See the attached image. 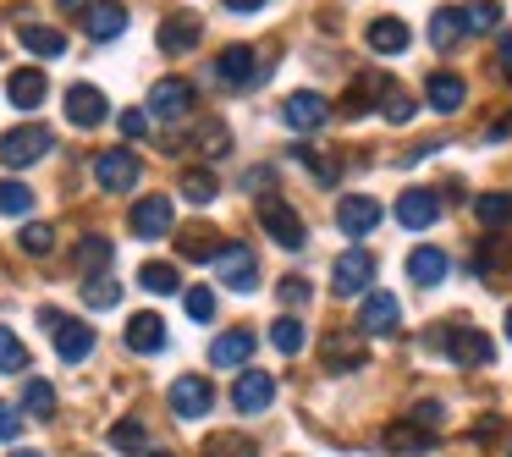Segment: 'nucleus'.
I'll list each match as a JSON object with an SVG mask.
<instances>
[{"instance_id":"48","label":"nucleus","mask_w":512,"mask_h":457,"mask_svg":"<svg viewBox=\"0 0 512 457\" xmlns=\"http://www.w3.org/2000/svg\"><path fill=\"white\" fill-rule=\"evenodd\" d=\"M182 303H188V320H215V292L210 287H188V298H182Z\"/></svg>"},{"instance_id":"12","label":"nucleus","mask_w":512,"mask_h":457,"mask_svg":"<svg viewBox=\"0 0 512 457\" xmlns=\"http://www.w3.org/2000/svg\"><path fill=\"white\" fill-rule=\"evenodd\" d=\"M270 402H276V375H265V369H243L232 386V408L237 413H265Z\"/></svg>"},{"instance_id":"24","label":"nucleus","mask_w":512,"mask_h":457,"mask_svg":"<svg viewBox=\"0 0 512 457\" xmlns=\"http://www.w3.org/2000/svg\"><path fill=\"white\" fill-rule=\"evenodd\" d=\"M45 89H50V83H45V72H39V67H17L12 78H6V100H12L17 111H34V105L45 100Z\"/></svg>"},{"instance_id":"45","label":"nucleus","mask_w":512,"mask_h":457,"mask_svg":"<svg viewBox=\"0 0 512 457\" xmlns=\"http://www.w3.org/2000/svg\"><path fill=\"white\" fill-rule=\"evenodd\" d=\"M0 369H6V375H12V369H28V347H23V336L6 331V325H0Z\"/></svg>"},{"instance_id":"39","label":"nucleus","mask_w":512,"mask_h":457,"mask_svg":"<svg viewBox=\"0 0 512 457\" xmlns=\"http://www.w3.org/2000/svg\"><path fill=\"white\" fill-rule=\"evenodd\" d=\"M193 144L204 149L210 160H221V155H232V133H226L221 122H199V133H193Z\"/></svg>"},{"instance_id":"43","label":"nucleus","mask_w":512,"mask_h":457,"mask_svg":"<svg viewBox=\"0 0 512 457\" xmlns=\"http://www.w3.org/2000/svg\"><path fill=\"white\" fill-rule=\"evenodd\" d=\"M34 210V193H28V182H0V215H28Z\"/></svg>"},{"instance_id":"23","label":"nucleus","mask_w":512,"mask_h":457,"mask_svg":"<svg viewBox=\"0 0 512 457\" xmlns=\"http://www.w3.org/2000/svg\"><path fill=\"white\" fill-rule=\"evenodd\" d=\"M364 39H369V50H375V56H402V50L413 45V34H408V23H402V17H375Z\"/></svg>"},{"instance_id":"19","label":"nucleus","mask_w":512,"mask_h":457,"mask_svg":"<svg viewBox=\"0 0 512 457\" xmlns=\"http://www.w3.org/2000/svg\"><path fill=\"white\" fill-rule=\"evenodd\" d=\"M155 39H160V50H166V56H188V50L204 39V23H199V17H188V12H177V17H166V23H160Z\"/></svg>"},{"instance_id":"25","label":"nucleus","mask_w":512,"mask_h":457,"mask_svg":"<svg viewBox=\"0 0 512 457\" xmlns=\"http://www.w3.org/2000/svg\"><path fill=\"white\" fill-rule=\"evenodd\" d=\"M17 39H23V50H28V56H45V61L67 56V34H61V28H45V23H23V28H17Z\"/></svg>"},{"instance_id":"22","label":"nucleus","mask_w":512,"mask_h":457,"mask_svg":"<svg viewBox=\"0 0 512 457\" xmlns=\"http://www.w3.org/2000/svg\"><path fill=\"white\" fill-rule=\"evenodd\" d=\"M254 347H259L254 331H226V336H215V342H210V364L215 369H237V364L254 358Z\"/></svg>"},{"instance_id":"13","label":"nucleus","mask_w":512,"mask_h":457,"mask_svg":"<svg viewBox=\"0 0 512 457\" xmlns=\"http://www.w3.org/2000/svg\"><path fill=\"white\" fill-rule=\"evenodd\" d=\"M336 226H342L347 237H369L380 226V199H369V193H353V199H336Z\"/></svg>"},{"instance_id":"8","label":"nucleus","mask_w":512,"mask_h":457,"mask_svg":"<svg viewBox=\"0 0 512 457\" xmlns=\"http://www.w3.org/2000/svg\"><path fill=\"white\" fill-rule=\"evenodd\" d=\"M166 402H171L177 419H204V413L215 408V386L204 375H177V380H171V391H166Z\"/></svg>"},{"instance_id":"51","label":"nucleus","mask_w":512,"mask_h":457,"mask_svg":"<svg viewBox=\"0 0 512 457\" xmlns=\"http://www.w3.org/2000/svg\"><path fill=\"white\" fill-rule=\"evenodd\" d=\"M122 133H127V138H144V133H149V116H144V111H122Z\"/></svg>"},{"instance_id":"41","label":"nucleus","mask_w":512,"mask_h":457,"mask_svg":"<svg viewBox=\"0 0 512 457\" xmlns=\"http://www.w3.org/2000/svg\"><path fill=\"white\" fill-rule=\"evenodd\" d=\"M111 446L116 452H149V430L138 419H122V424H111Z\"/></svg>"},{"instance_id":"6","label":"nucleus","mask_w":512,"mask_h":457,"mask_svg":"<svg viewBox=\"0 0 512 457\" xmlns=\"http://www.w3.org/2000/svg\"><path fill=\"white\" fill-rule=\"evenodd\" d=\"M259 226L276 237V248H303V243H309V226H303V215L292 210V204H281L276 193H265V199H259Z\"/></svg>"},{"instance_id":"49","label":"nucleus","mask_w":512,"mask_h":457,"mask_svg":"<svg viewBox=\"0 0 512 457\" xmlns=\"http://www.w3.org/2000/svg\"><path fill=\"white\" fill-rule=\"evenodd\" d=\"M276 292H281V303H287V309H303V303H309V281H303V276H281Z\"/></svg>"},{"instance_id":"11","label":"nucleus","mask_w":512,"mask_h":457,"mask_svg":"<svg viewBox=\"0 0 512 457\" xmlns=\"http://www.w3.org/2000/svg\"><path fill=\"white\" fill-rule=\"evenodd\" d=\"M325 116H331V105H325V94H314V89H298V94L281 100V122H287L292 133H320Z\"/></svg>"},{"instance_id":"30","label":"nucleus","mask_w":512,"mask_h":457,"mask_svg":"<svg viewBox=\"0 0 512 457\" xmlns=\"http://www.w3.org/2000/svg\"><path fill=\"white\" fill-rule=\"evenodd\" d=\"M408 276L419 281V287H435V281L446 276V254H441V248H413V254H408Z\"/></svg>"},{"instance_id":"3","label":"nucleus","mask_w":512,"mask_h":457,"mask_svg":"<svg viewBox=\"0 0 512 457\" xmlns=\"http://www.w3.org/2000/svg\"><path fill=\"white\" fill-rule=\"evenodd\" d=\"M369 287H375V254H369V248L336 254V265H331V292L336 298H364Z\"/></svg>"},{"instance_id":"4","label":"nucleus","mask_w":512,"mask_h":457,"mask_svg":"<svg viewBox=\"0 0 512 457\" xmlns=\"http://www.w3.org/2000/svg\"><path fill=\"white\" fill-rule=\"evenodd\" d=\"M138 177H144V160H138L133 149H100V155H94V182H100L105 193H133Z\"/></svg>"},{"instance_id":"37","label":"nucleus","mask_w":512,"mask_h":457,"mask_svg":"<svg viewBox=\"0 0 512 457\" xmlns=\"http://www.w3.org/2000/svg\"><path fill=\"white\" fill-rule=\"evenodd\" d=\"M474 215H479V226H512V193H485V199H474Z\"/></svg>"},{"instance_id":"58","label":"nucleus","mask_w":512,"mask_h":457,"mask_svg":"<svg viewBox=\"0 0 512 457\" xmlns=\"http://www.w3.org/2000/svg\"><path fill=\"white\" fill-rule=\"evenodd\" d=\"M138 457H171V452H138Z\"/></svg>"},{"instance_id":"57","label":"nucleus","mask_w":512,"mask_h":457,"mask_svg":"<svg viewBox=\"0 0 512 457\" xmlns=\"http://www.w3.org/2000/svg\"><path fill=\"white\" fill-rule=\"evenodd\" d=\"M12 457H45V452H12Z\"/></svg>"},{"instance_id":"50","label":"nucleus","mask_w":512,"mask_h":457,"mask_svg":"<svg viewBox=\"0 0 512 457\" xmlns=\"http://www.w3.org/2000/svg\"><path fill=\"white\" fill-rule=\"evenodd\" d=\"M17 435H23V413L12 402H0V441H17Z\"/></svg>"},{"instance_id":"46","label":"nucleus","mask_w":512,"mask_h":457,"mask_svg":"<svg viewBox=\"0 0 512 457\" xmlns=\"http://www.w3.org/2000/svg\"><path fill=\"white\" fill-rule=\"evenodd\" d=\"M292 155H298V160H303V166H309V171H314V177H320V182H325V188H336V177H342V166H331V160H325V155H320V149H292Z\"/></svg>"},{"instance_id":"31","label":"nucleus","mask_w":512,"mask_h":457,"mask_svg":"<svg viewBox=\"0 0 512 457\" xmlns=\"http://www.w3.org/2000/svg\"><path fill=\"white\" fill-rule=\"evenodd\" d=\"M463 34H468V28H463V12H457V6H441V12L430 17V45L435 50H452Z\"/></svg>"},{"instance_id":"29","label":"nucleus","mask_w":512,"mask_h":457,"mask_svg":"<svg viewBox=\"0 0 512 457\" xmlns=\"http://www.w3.org/2000/svg\"><path fill=\"white\" fill-rule=\"evenodd\" d=\"M204 457H259V446L243 430H215L204 435Z\"/></svg>"},{"instance_id":"34","label":"nucleus","mask_w":512,"mask_h":457,"mask_svg":"<svg viewBox=\"0 0 512 457\" xmlns=\"http://www.w3.org/2000/svg\"><path fill=\"white\" fill-rule=\"evenodd\" d=\"M138 287H144V292H155V298L177 292V287H182V281H177V265H166V259H149V265L138 270Z\"/></svg>"},{"instance_id":"47","label":"nucleus","mask_w":512,"mask_h":457,"mask_svg":"<svg viewBox=\"0 0 512 457\" xmlns=\"http://www.w3.org/2000/svg\"><path fill=\"white\" fill-rule=\"evenodd\" d=\"M380 100H386V122H397V127L413 122V100L397 89V83H386V94H380Z\"/></svg>"},{"instance_id":"56","label":"nucleus","mask_w":512,"mask_h":457,"mask_svg":"<svg viewBox=\"0 0 512 457\" xmlns=\"http://www.w3.org/2000/svg\"><path fill=\"white\" fill-rule=\"evenodd\" d=\"M507 342H512V309H507Z\"/></svg>"},{"instance_id":"20","label":"nucleus","mask_w":512,"mask_h":457,"mask_svg":"<svg viewBox=\"0 0 512 457\" xmlns=\"http://www.w3.org/2000/svg\"><path fill=\"white\" fill-rule=\"evenodd\" d=\"M122 28H127L122 0H94V6H83V34L89 39H116Z\"/></svg>"},{"instance_id":"2","label":"nucleus","mask_w":512,"mask_h":457,"mask_svg":"<svg viewBox=\"0 0 512 457\" xmlns=\"http://www.w3.org/2000/svg\"><path fill=\"white\" fill-rule=\"evenodd\" d=\"M39 325L50 331V342H56V353L67 358V364H83V358L94 353V331L83 320H72V314L61 309H39Z\"/></svg>"},{"instance_id":"15","label":"nucleus","mask_w":512,"mask_h":457,"mask_svg":"<svg viewBox=\"0 0 512 457\" xmlns=\"http://www.w3.org/2000/svg\"><path fill=\"white\" fill-rule=\"evenodd\" d=\"M397 320H402V309H397L391 292H364V303H358V331L391 336V331H397Z\"/></svg>"},{"instance_id":"42","label":"nucleus","mask_w":512,"mask_h":457,"mask_svg":"<svg viewBox=\"0 0 512 457\" xmlns=\"http://www.w3.org/2000/svg\"><path fill=\"white\" fill-rule=\"evenodd\" d=\"M83 303H89V309H116V303H122V287H116L111 276H89V287H83Z\"/></svg>"},{"instance_id":"18","label":"nucleus","mask_w":512,"mask_h":457,"mask_svg":"<svg viewBox=\"0 0 512 457\" xmlns=\"http://www.w3.org/2000/svg\"><path fill=\"white\" fill-rule=\"evenodd\" d=\"M67 116H72V127H100L105 116H111V100H105L94 83H72L67 89Z\"/></svg>"},{"instance_id":"26","label":"nucleus","mask_w":512,"mask_h":457,"mask_svg":"<svg viewBox=\"0 0 512 457\" xmlns=\"http://www.w3.org/2000/svg\"><path fill=\"white\" fill-rule=\"evenodd\" d=\"M127 347L133 353H160L166 347V320L160 314H133L127 320Z\"/></svg>"},{"instance_id":"17","label":"nucleus","mask_w":512,"mask_h":457,"mask_svg":"<svg viewBox=\"0 0 512 457\" xmlns=\"http://www.w3.org/2000/svg\"><path fill=\"white\" fill-rule=\"evenodd\" d=\"M397 221L408 226V232H430V226L441 221V199H435L430 188H408L397 199Z\"/></svg>"},{"instance_id":"27","label":"nucleus","mask_w":512,"mask_h":457,"mask_svg":"<svg viewBox=\"0 0 512 457\" xmlns=\"http://www.w3.org/2000/svg\"><path fill=\"white\" fill-rule=\"evenodd\" d=\"M111 259H116V243H111V237L94 232V237H83V243H78L72 265H78L83 276H105V270H111Z\"/></svg>"},{"instance_id":"53","label":"nucleus","mask_w":512,"mask_h":457,"mask_svg":"<svg viewBox=\"0 0 512 457\" xmlns=\"http://www.w3.org/2000/svg\"><path fill=\"white\" fill-rule=\"evenodd\" d=\"M226 12H259V6H265V0H221Z\"/></svg>"},{"instance_id":"40","label":"nucleus","mask_w":512,"mask_h":457,"mask_svg":"<svg viewBox=\"0 0 512 457\" xmlns=\"http://www.w3.org/2000/svg\"><path fill=\"white\" fill-rule=\"evenodd\" d=\"M17 248H23L28 259H45L50 248H56V232H50L45 221H28V226H23V237H17Z\"/></svg>"},{"instance_id":"32","label":"nucleus","mask_w":512,"mask_h":457,"mask_svg":"<svg viewBox=\"0 0 512 457\" xmlns=\"http://www.w3.org/2000/svg\"><path fill=\"white\" fill-rule=\"evenodd\" d=\"M303 342H309V336H303V320H298V314H281V320L270 325V347H276V353L298 358Z\"/></svg>"},{"instance_id":"14","label":"nucleus","mask_w":512,"mask_h":457,"mask_svg":"<svg viewBox=\"0 0 512 457\" xmlns=\"http://www.w3.org/2000/svg\"><path fill=\"white\" fill-rule=\"evenodd\" d=\"M127 226H133L138 237H149V243H155V237H166L171 226H177V210H171V199H138L133 204V215H127Z\"/></svg>"},{"instance_id":"55","label":"nucleus","mask_w":512,"mask_h":457,"mask_svg":"<svg viewBox=\"0 0 512 457\" xmlns=\"http://www.w3.org/2000/svg\"><path fill=\"white\" fill-rule=\"evenodd\" d=\"M61 12H83V6H89V0H56Z\"/></svg>"},{"instance_id":"28","label":"nucleus","mask_w":512,"mask_h":457,"mask_svg":"<svg viewBox=\"0 0 512 457\" xmlns=\"http://www.w3.org/2000/svg\"><path fill=\"white\" fill-rule=\"evenodd\" d=\"M380 441H386V452H424V446H430V430L413 424V419H397V424H386Z\"/></svg>"},{"instance_id":"59","label":"nucleus","mask_w":512,"mask_h":457,"mask_svg":"<svg viewBox=\"0 0 512 457\" xmlns=\"http://www.w3.org/2000/svg\"><path fill=\"white\" fill-rule=\"evenodd\" d=\"M507 457H512V446H507Z\"/></svg>"},{"instance_id":"16","label":"nucleus","mask_w":512,"mask_h":457,"mask_svg":"<svg viewBox=\"0 0 512 457\" xmlns=\"http://www.w3.org/2000/svg\"><path fill=\"white\" fill-rule=\"evenodd\" d=\"M320 353H325V369H336V375H353V369H364V364H369V347L358 342L353 331H331Z\"/></svg>"},{"instance_id":"21","label":"nucleus","mask_w":512,"mask_h":457,"mask_svg":"<svg viewBox=\"0 0 512 457\" xmlns=\"http://www.w3.org/2000/svg\"><path fill=\"white\" fill-rule=\"evenodd\" d=\"M463 100H468V83L457 72H430L424 78V105L430 111H463Z\"/></svg>"},{"instance_id":"5","label":"nucleus","mask_w":512,"mask_h":457,"mask_svg":"<svg viewBox=\"0 0 512 457\" xmlns=\"http://www.w3.org/2000/svg\"><path fill=\"white\" fill-rule=\"evenodd\" d=\"M430 347H441L457 364H490V358H496V347H490L474 325H441V331H430Z\"/></svg>"},{"instance_id":"44","label":"nucleus","mask_w":512,"mask_h":457,"mask_svg":"<svg viewBox=\"0 0 512 457\" xmlns=\"http://www.w3.org/2000/svg\"><path fill=\"white\" fill-rule=\"evenodd\" d=\"M496 23H501V6H496V0H474V6L463 12V28H468V34H490Z\"/></svg>"},{"instance_id":"10","label":"nucleus","mask_w":512,"mask_h":457,"mask_svg":"<svg viewBox=\"0 0 512 457\" xmlns=\"http://www.w3.org/2000/svg\"><path fill=\"white\" fill-rule=\"evenodd\" d=\"M215 78H221L226 89H248V83H259V78H265L259 50L254 45H226L221 56H215Z\"/></svg>"},{"instance_id":"33","label":"nucleus","mask_w":512,"mask_h":457,"mask_svg":"<svg viewBox=\"0 0 512 457\" xmlns=\"http://www.w3.org/2000/svg\"><path fill=\"white\" fill-rule=\"evenodd\" d=\"M215 193H221L215 171H204V166H188V171H182V199H188V204H215Z\"/></svg>"},{"instance_id":"54","label":"nucleus","mask_w":512,"mask_h":457,"mask_svg":"<svg viewBox=\"0 0 512 457\" xmlns=\"http://www.w3.org/2000/svg\"><path fill=\"white\" fill-rule=\"evenodd\" d=\"M501 67H512V34L501 39Z\"/></svg>"},{"instance_id":"36","label":"nucleus","mask_w":512,"mask_h":457,"mask_svg":"<svg viewBox=\"0 0 512 457\" xmlns=\"http://www.w3.org/2000/svg\"><path fill=\"white\" fill-rule=\"evenodd\" d=\"M177 248H182V259H215L221 254V237H215L210 226H188V232L177 237Z\"/></svg>"},{"instance_id":"7","label":"nucleus","mask_w":512,"mask_h":457,"mask_svg":"<svg viewBox=\"0 0 512 457\" xmlns=\"http://www.w3.org/2000/svg\"><path fill=\"white\" fill-rule=\"evenodd\" d=\"M193 105H199V94H193L188 78H160L155 89H149V111H155V122H188Z\"/></svg>"},{"instance_id":"38","label":"nucleus","mask_w":512,"mask_h":457,"mask_svg":"<svg viewBox=\"0 0 512 457\" xmlns=\"http://www.w3.org/2000/svg\"><path fill=\"white\" fill-rule=\"evenodd\" d=\"M23 408L34 413V419H50V413H56V386H50V380H28V386H23Z\"/></svg>"},{"instance_id":"35","label":"nucleus","mask_w":512,"mask_h":457,"mask_svg":"<svg viewBox=\"0 0 512 457\" xmlns=\"http://www.w3.org/2000/svg\"><path fill=\"white\" fill-rule=\"evenodd\" d=\"M386 83H391V78H364V83H353V94L342 100V111H347V116H369V105L380 111V94H386Z\"/></svg>"},{"instance_id":"1","label":"nucleus","mask_w":512,"mask_h":457,"mask_svg":"<svg viewBox=\"0 0 512 457\" xmlns=\"http://www.w3.org/2000/svg\"><path fill=\"white\" fill-rule=\"evenodd\" d=\"M50 149H56V133H50L45 122H23V127H12V133L0 138V160L12 171H23V166H34V160H45Z\"/></svg>"},{"instance_id":"52","label":"nucleus","mask_w":512,"mask_h":457,"mask_svg":"<svg viewBox=\"0 0 512 457\" xmlns=\"http://www.w3.org/2000/svg\"><path fill=\"white\" fill-rule=\"evenodd\" d=\"M413 424L435 430V424H441V402H419V408H413Z\"/></svg>"},{"instance_id":"9","label":"nucleus","mask_w":512,"mask_h":457,"mask_svg":"<svg viewBox=\"0 0 512 457\" xmlns=\"http://www.w3.org/2000/svg\"><path fill=\"white\" fill-rule=\"evenodd\" d=\"M215 270H221V287H232V292H254L259 287V259L248 254V243H221Z\"/></svg>"}]
</instances>
